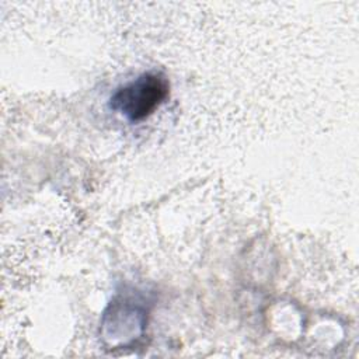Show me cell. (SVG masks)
I'll list each match as a JSON object with an SVG mask.
<instances>
[{
  "label": "cell",
  "instance_id": "6da1fadb",
  "mask_svg": "<svg viewBox=\"0 0 359 359\" xmlns=\"http://www.w3.org/2000/svg\"><path fill=\"white\" fill-rule=\"evenodd\" d=\"M167 95V79L160 73H146L116 90L111 97V108L137 122L151 115Z\"/></svg>",
  "mask_w": 359,
  "mask_h": 359
}]
</instances>
